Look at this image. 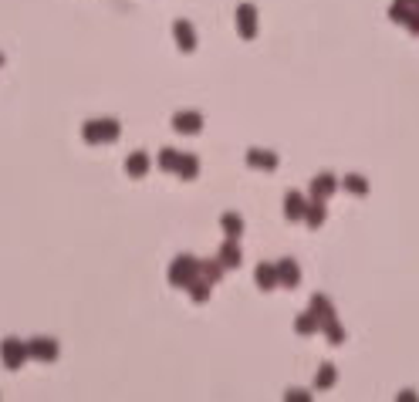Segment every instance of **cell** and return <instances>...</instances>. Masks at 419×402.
I'll return each mask as SVG.
<instances>
[{"label":"cell","instance_id":"cell-2","mask_svg":"<svg viewBox=\"0 0 419 402\" xmlns=\"http://www.w3.org/2000/svg\"><path fill=\"white\" fill-rule=\"evenodd\" d=\"M250 14H254L250 7H243V10H240V27H247V34L254 31V17H250Z\"/></svg>","mask_w":419,"mask_h":402},{"label":"cell","instance_id":"cell-4","mask_svg":"<svg viewBox=\"0 0 419 402\" xmlns=\"http://www.w3.org/2000/svg\"><path fill=\"white\" fill-rule=\"evenodd\" d=\"M348 189H358V193H365V183H362V179H348Z\"/></svg>","mask_w":419,"mask_h":402},{"label":"cell","instance_id":"cell-1","mask_svg":"<svg viewBox=\"0 0 419 402\" xmlns=\"http://www.w3.org/2000/svg\"><path fill=\"white\" fill-rule=\"evenodd\" d=\"M176 129H183V132H196V129H200V119H196V115H179Z\"/></svg>","mask_w":419,"mask_h":402},{"label":"cell","instance_id":"cell-3","mask_svg":"<svg viewBox=\"0 0 419 402\" xmlns=\"http://www.w3.org/2000/svg\"><path fill=\"white\" fill-rule=\"evenodd\" d=\"M179 44H183V48H193V31H186V24H179Z\"/></svg>","mask_w":419,"mask_h":402}]
</instances>
